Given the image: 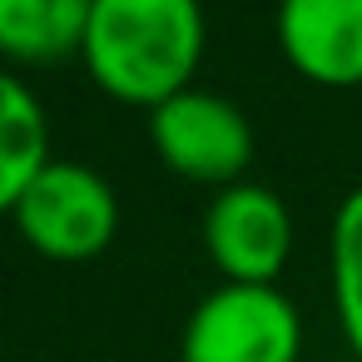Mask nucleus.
<instances>
[{
  "label": "nucleus",
  "instance_id": "nucleus-2",
  "mask_svg": "<svg viewBox=\"0 0 362 362\" xmlns=\"http://www.w3.org/2000/svg\"><path fill=\"white\" fill-rule=\"evenodd\" d=\"M11 218L35 253L60 263H85L110 248L119 228V199L100 169L80 159H50L21 194Z\"/></svg>",
  "mask_w": 362,
  "mask_h": 362
},
{
  "label": "nucleus",
  "instance_id": "nucleus-3",
  "mask_svg": "<svg viewBox=\"0 0 362 362\" xmlns=\"http://www.w3.org/2000/svg\"><path fill=\"white\" fill-rule=\"evenodd\" d=\"M303 317L273 283H218L184 322V362H298Z\"/></svg>",
  "mask_w": 362,
  "mask_h": 362
},
{
  "label": "nucleus",
  "instance_id": "nucleus-8",
  "mask_svg": "<svg viewBox=\"0 0 362 362\" xmlns=\"http://www.w3.org/2000/svg\"><path fill=\"white\" fill-rule=\"evenodd\" d=\"M90 0H0V55L11 60H65L85 50Z\"/></svg>",
  "mask_w": 362,
  "mask_h": 362
},
{
  "label": "nucleus",
  "instance_id": "nucleus-1",
  "mask_svg": "<svg viewBox=\"0 0 362 362\" xmlns=\"http://www.w3.org/2000/svg\"><path fill=\"white\" fill-rule=\"evenodd\" d=\"M80 55L105 95L159 110L204 60V11L194 0H90Z\"/></svg>",
  "mask_w": 362,
  "mask_h": 362
},
{
  "label": "nucleus",
  "instance_id": "nucleus-6",
  "mask_svg": "<svg viewBox=\"0 0 362 362\" xmlns=\"http://www.w3.org/2000/svg\"><path fill=\"white\" fill-rule=\"evenodd\" d=\"M278 45L313 85H362V0H288Z\"/></svg>",
  "mask_w": 362,
  "mask_h": 362
},
{
  "label": "nucleus",
  "instance_id": "nucleus-5",
  "mask_svg": "<svg viewBox=\"0 0 362 362\" xmlns=\"http://www.w3.org/2000/svg\"><path fill=\"white\" fill-rule=\"evenodd\" d=\"M204 243L228 283H273L293 253L288 204L273 189L238 179L214 194L204 214Z\"/></svg>",
  "mask_w": 362,
  "mask_h": 362
},
{
  "label": "nucleus",
  "instance_id": "nucleus-4",
  "mask_svg": "<svg viewBox=\"0 0 362 362\" xmlns=\"http://www.w3.org/2000/svg\"><path fill=\"white\" fill-rule=\"evenodd\" d=\"M149 139L174 174L194 179V184H218V189L238 184V174L253 159L248 115L233 100L199 90V85H189L184 95L149 110Z\"/></svg>",
  "mask_w": 362,
  "mask_h": 362
},
{
  "label": "nucleus",
  "instance_id": "nucleus-7",
  "mask_svg": "<svg viewBox=\"0 0 362 362\" xmlns=\"http://www.w3.org/2000/svg\"><path fill=\"white\" fill-rule=\"evenodd\" d=\"M50 164V124L30 85L0 70V214H16L30 179Z\"/></svg>",
  "mask_w": 362,
  "mask_h": 362
},
{
  "label": "nucleus",
  "instance_id": "nucleus-9",
  "mask_svg": "<svg viewBox=\"0 0 362 362\" xmlns=\"http://www.w3.org/2000/svg\"><path fill=\"white\" fill-rule=\"evenodd\" d=\"M332 303L352 352L362 357V184L332 214Z\"/></svg>",
  "mask_w": 362,
  "mask_h": 362
}]
</instances>
